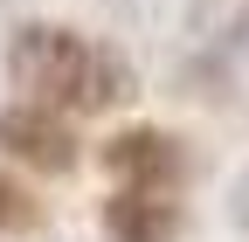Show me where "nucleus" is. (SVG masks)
I'll return each mask as SVG.
<instances>
[{"instance_id":"nucleus-2","label":"nucleus","mask_w":249,"mask_h":242,"mask_svg":"<svg viewBox=\"0 0 249 242\" xmlns=\"http://www.w3.org/2000/svg\"><path fill=\"white\" fill-rule=\"evenodd\" d=\"M187 145L166 125H124L104 138V173L118 187H139V194H180L187 187Z\"/></svg>"},{"instance_id":"nucleus-5","label":"nucleus","mask_w":249,"mask_h":242,"mask_svg":"<svg viewBox=\"0 0 249 242\" xmlns=\"http://www.w3.org/2000/svg\"><path fill=\"white\" fill-rule=\"evenodd\" d=\"M0 235H42V201L7 166H0Z\"/></svg>"},{"instance_id":"nucleus-4","label":"nucleus","mask_w":249,"mask_h":242,"mask_svg":"<svg viewBox=\"0 0 249 242\" xmlns=\"http://www.w3.org/2000/svg\"><path fill=\"white\" fill-rule=\"evenodd\" d=\"M180 228H187L180 194H139V187L104 194V242H180Z\"/></svg>"},{"instance_id":"nucleus-1","label":"nucleus","mask_w":249,"mask_h":242,"mask_svg":"<svg viewBox=\"0 0 249 242\" xmlns=\"http://www.w3.org/2000/svg\"><path fill=\"white\" fill-rule=\"evenodd\" d=\"M7 76L21 104H42L55 118H97L132 97V63L70 21H21L7 35Z\"/></svg>"},{"instance_id":"nucleus-3","label":"nucleus","mask_w":249,"mask_h":242,"mask_svg":"<svg viewBox=\"0 0 249 242\" xmlns=\"http://www.w3.org/2000/svg\"><path fill=\"white\" fill-rule=\"evenodd\" d=\"M0 153H7L14 166H28V173L62 180V173H76V125L55 118V111H42V104L14 97L7 111H0Z\"/></svg>"}]
</instances>
